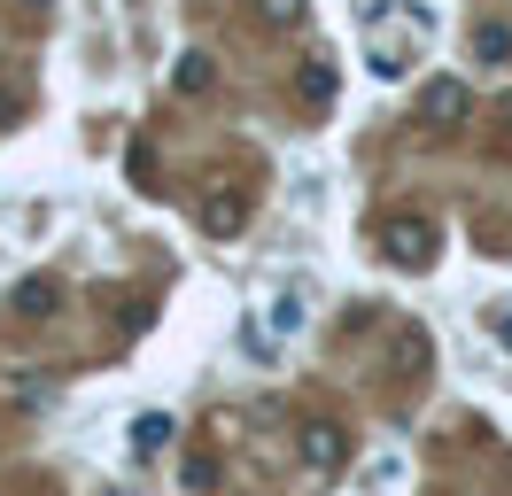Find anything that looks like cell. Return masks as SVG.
<instances>
[{
	"mask_svg": "<svg viewBox=\"0 0 512 496\" xmlns=\"http://www.w3.org/2000/svg\"><path fill=\"white\" fill-rule=\"evenodd\" d=\"M474 117V93L458 86V78H435V86L419 93V124H435V132H450V124Z\"/></svg>",
	"mask_w": 512,
	"mask_h": 496,
	"instance_id": "obj_1",
	"label": "cell"
},
{
	"mask_svg": "<svg viewBox=\"0 0 512 496\" xmlns=\"http://www.w3.org/2000/svg\"><path fill=\"white\" fill-rule=\"evenodd\" d=\"M381 248H388V264H427V256H435V225H427V217H396V225H388L381 233Z\"/></svg>",
	"mask_w": 512,
	"mask_h": 496,
	"instance_id": "obj_2",
	"label": "cell"
},
{
	"mask_svg": "<svg viewBox=\"0 0 512 496\" xmlns=\"http://www.w3.org/2000/svg\"><path fill=\"white\" fill-rule=\"evenodd\" d=\"M303 465H311V473H326V465H342V427H303Z\"/></svg>",
	"mask_w": 512,
	"mask_h": 496,
	"instance_id": "obj_3",
	"label": "cell"
},
{
	"mask_svg": "<svg viewBox=\"0 0 512 496\" xmlns=\"http://www.w3.org/2000/svg\"><path fill=\"white\" fill-rule=\"evenodd\" d=\"M163 442H171V419H163V411H140V419H132V458H156Z\"/></svg>",
	"mask_w": 512,
	"mask_h": 496,
	"instance_id": "obj_4",
	"label": "cell"
},
{
	"mask_svg": "<svg viewBox=\"0 0 512 496\" xmlns=\"http://www.w3.org/2000/svg\"><path fill=\"white\" fill-rule=\"evenodd\" d=\"M295 93H303V109H326V101H334V70H326V62H303Z\"/></svg>",
	"mask_w": 512,
	"mask_h": 496,
	"instance_id": "obj_5",
	"label": "cell"
},
{
	"mask_svg": "<svg viewBox=\"0 0 512 496\" xmlns=\"http://www.w3.org/2000/svg\"><path fill=\"white\" fill-rule=\"evenodd\" d=\"M241 217H249V202H241V194H210V202H202V225H210V233H233Z\"/></svg>",
	"mask_w": 512,
	"mask_h": 496,
	"instance_id": "obj_6",
	"label": "cell"
},
{
	"mask_svg": "<svg viewBox=\"0 0 512 496\" xmlns=\"http://www.w3.org/2000/svg\"><path fill=\"white\" fill-rule=\"evenodd\" d=\"M474 55L481 62H512V24H474Z\"/></svg>",
	"mask_w": 512,
	"mask_h": 496,
	"instance_id": "obj_7",
	"label": "cell"
},
{
	"mask_svg": "<svg viewBox=\"0 0 512 496\" xmlns=\"http://www.w3.org/2000/svg\"><path fill=\"white\" fill-rule=\"evenodd\" d=\"M264 318H272L280 334H295V326H303V295H272V310H264Z\"/></svg>",
	"mask_w": 512,
	"mask_h": 496,
	"instance_id": "obj_8",
	"label": "cell"
},
{
	"mask_svg": "<svg viewBox=\"0 0 512 496\" xmlns=\"http://www.w3.org/2000/svg\"><path fill=\"white\" fill-rule=\"evenodd\" d=\"M264 24H303V0H256Z\"/></svg>",
	"mask_w": 512,
	"mask_h": 496,
	"instance_id": "obj_9",
	"label": "cell"
},
{
	"mask_svg": "<svg viewBox=\"0 0 512 496\" xmlns=\"http://www.w3.org/2000/svg\"><path fill=\"white\" fill-rule=\"evenodd\" d=\"M179 86H187V93H202V86H210V62H202V55H187V62H179Z\"/></svg>",
	"mask_w": 512,
	"mask_h": 496,
	"instance_id": "obj_10",
	"label": "cell"
},
{
	"mask_svg": "<svg viewBox=\"0 0 512 496\" xmlns=\"http://www.w3.org/2000/svg\"><path fill=\"white\" fill-rule=\"evenodd\" d=\"M109 496H125V489H109Z\"/></svg>",
	"mask_w": 512,
	"mask_h": 496,
	"instance_id": "obj_11",
	"label": "cell"
}]
</instances>
